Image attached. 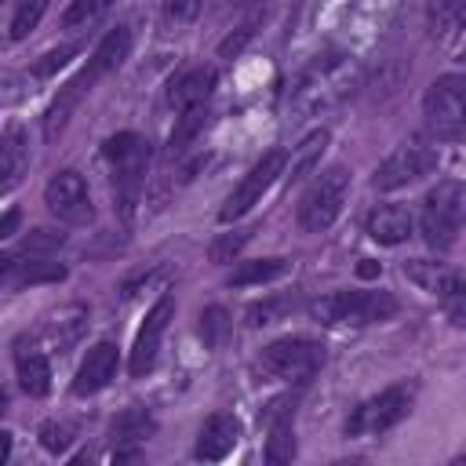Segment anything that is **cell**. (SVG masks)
Returning a JSON list of instances; mask_svg holds the SVG:
<instances>
[{"label":"cell","instance_id":"cell-1","mask_svg":"<svg viewBox=\"0 0 466 466\" xmlns=\"http://www.w3.org/2000/svg\"><path fill=\"white\" fill-rule=\"evenodd\" d=\"M106 167H109V189H113V204L120 211L124 222H131L135 204L142 200L146 189V171H149V142L135 131H120L109 135L102 146Z\"/></svg>","mask_w":466,"mask_h":466},{"label":"cell","instance_id":"cell-2","mask_svg":"<svg viewBox=\"0 0 466 466\" xmlns=\"http://www.w3.org/2000/svg\"><path fill=\"white\" fill-rule=\"evenodd\" d=\"M360 80V69L350 55H324L317 58L295 84L291 91V106L299 113H317L339 98H346Z\"/></svg>","mask_w":466,"mask_h":466},{"label":"cell","instance_id":"cell-3","mask_svg":"<svg viewBox=\"0 0 466 466\" xmlns=\"http://www.w3.org/2000/svg\"><path fill=\"white\" fill-rule=\"evenodd\" d=\"M397 313V299L390 291H328L320 299L309 302V317L317 324H353V328H364V324H382Z\"/></svg>","mask_w":466,"mask_h":466},{"label":"cell","instance_id":"cell-4","mask_svg":"<svg viewBox=\"0 0 466 466\" xmlns=\"http://www.w3.org/2000/svg\"><path fill=\"white\" fill-rule=\"evenodd\" d=\"M462 211H466V189L455 178L437 182L419 211V233L433 251H448L459 240L462 229Z\"/></svg>","mask_w":466,"mask_h":466},{"label":"cell","instance_id":"cell-5","mask_svg":"<svg viewBox=\"0 0 466 466\" xmlns=\"http://www.w3.org/2000/svg\"><path fill=\"white\" fill-rule=\"evenodd\" d=\"M324 364V346L317 339H306V335H288V339H277L262 350L258 357V368L262 375L277 379V382H309Z\"/></svg>","mask_w":466,"mask_h":466},{"label":"cell","instance_id":"cell-6","mask_svg":"<svg viewBox=\"0 0 466 466\" xmlns=\"http://www.w3.org/2000/svg\"><path fill=\"white\" fill-rule=\"evenodd\" d=\"M346 189H350V171L342 164L317 171V178L299 197V226L306 233H324L339 218V211L346 204Z\"/></svg>","mask_w":466,"mask_h":466},{"label":"cell","instance_id":"cell-7","mask_svg":"<svg viewBox=\"0 0 466 466\" xmlns=\"http://www.w3.org/2000/svg\"><path fill=\"white\" fill-rule=\"evenodd\" d=\"M422 116H426V127L433 138L455 142L466 124V80L459 73L437 76L422 98Z\"/></svg>","mask_w":466,"mask_h":466},{"label":"cell","instance_id":"cell-8","mask_svg":"<svg viewBox=\"0 0 466 466\" xmlns=\"http://www.w3.org/2000/svg\"><path fill=\"white\" fill-rule=\"evenodd\" d=\"M411 400H415V386H408V382L386 386L382 393L360 400V404L350 411V419H346V437H375V433L393 430L400 419H408Z\"/></svg>","mask_w":466,"mask_h":466},{"label":"cell","instance_id":"cell-9","mask_svg":"<svg viewBox=\"0 0 466 466\" xmlns=\"http://www.w3.org/2000/svg\"><path fill=\"white\" fill-rule=\"evenodd\" d=\"M284 160H288L284 149H269L266 157H258V160L251 164V171L237 182V189L226 197V204L218 208V222H237L240 215H248V211L266 197V189L284 175Z\"/></svg>","mask_w":466,"mask_h":466},{"label":"cell","instance_id":"cell-10","mask_svg":"<svg viewBox=\"0 0 466 466\" xmlns=\"http://www.w3.org/2000/svg\"><path fill=\"white\" fill-rule=\"evenodd\" d=\"M437 167V149L433 146H422V142H404L400 149H393L371 175V186L390 193V189H400L408 182H419L422 175H430Z\"/></svg>","mask_w":466,"mask_h":466},{"label":"cell","instance_id":"cell-11","mask_svg":"<svg viewBox=\"0 0 466 466\" xmlns=\"http://www.w3.org/2000/svg\"><path fill=\"white\" fill-rule=\"evenodd\" d=\"M171 317H175V299H171V295H160V299L153 302V309L146 313V320H142V328H138L135 342H131L127 371H131L135 379H142V375H149V371H153V364H157V357H160V342H164V331H167V320H171Z\"/></svg>","mask_w":466,"mask_h":466},{"label":"cell","instance_id":"cell-12","mask_svg":"<svg viewBox=\"0 0 466 466\" xmlns=\"http://www.w3.org/2000/svg\"><path fill=\"white\" fill-rule=\"evenodd\" d=\"M44 204H47V211L55 215V218H62V222H91V197H87V186H84V175L80 171H73V167H66V171H58V175H51L47 178V186H44Z\"/></svg>","mask_w":466,"mask_h":466},{"label":"cell","instance_id":"cell-13","mask_svg":"<svg viewBox=\"0 0 466 466\" xmlns=\"http://www.w3.org/2000/svg\"><path fill=\"white\" fill-rule=\"evenodd\" d=\"M62 277H66V266L51 262L47 255H33L25 248H15V251L0 255V288H7V291L29 288V284H51V280H62Z\"/></svg>","mask_w":466,"mask_h":466},{"label":"cell","instance_id":"cell-14","mask_svg":"<svg viewBox=\"0 0 466 466\" xmlns=\"http://www.w3.org/2000/svg\"><path fill=\"white\" fill-rule=\"evenodd\" d=\"M262 426H266V462L280 466L295 459V393L277 397L262 408Z\"/></svg>","mask_w":466,"mask_h":466},{"label":"cell","instance_id":"cell-15","mask_svg":"<svg viewBox=\"0 0 466 466\" xmlns=\"http://www.w3.org/2000/svg\"><path fill=\"white\" fill-rule=\"evenodd\" d=\"M113 375H116V346H113V342H95V346L84 353L80 368H76L73 393H76V397H91V393L106 390V386L113 382Z\"/></svg>","mask_w":466,"mask_h":466},{"label":"cell","instance_id":"cell-16","mask_svg":"<svg viewBox=\"0 0 466 466\" xmlns=\"http://www.w3.org/2000/svg\"><path fill=\"white\" fill-rule=\"evenodd\" d=\"M237 441H240V422H237V415L215 411V415L200 426L193 455L204 459V462H218V459H226V455L237 448Z\"/></svg>","mask_w":466,"mask_h":466},{"label":"cell","instance_id":"cell-17","mask_svg":"<svg viewBox=\"0 0 466 466\" xmlns=\"http://www.w3.org/2000/svg\"><path fill=\"white\" fill-rule=\"evenodd\" d=\"M131 44H135L131 25H116V29H109V33L95 44V51H91V58H87V66H84L87 80H91V84H98L102 76H109L113 69H120V66H124V58L131 55Z\"/></svg>","mask_w":466,"mask_h":466},{"label":"cell","instance_id":"cell-18","mask_svg":"<svg viewBox=\"0 0 466 466\" xmlns=\"http://www.w3.org/2000/svg\"><path fill=\"white\" fill-rule=\"evenodd\" d=\"M29 171V135L22 124H7L0 135V193H11Z\"/></svg>","mask_w":466,"mask_h":466},{"label":"cell","instance_id":"cell-19","mask_svg":"<svg viewBox=\"0 0 466 466\" xmlns=\"http://www.w3.org/2000/svg\"><path fill=\"white\" fill-rule=\"evenodd\" d=\"M404 277H408L411 284H419L422 291L437 295V299H451V295L466 291V288H462V273H459V269H451L448 262L411 258V262H404Z\"/></svg>","mask_w":466,"mask_h":466},{"label":"cell","instance_id":"cell-20","mask_svg":"<svg viewBox=\"0 0 466 466\" xmlns=\"http://www.w3.org/2000/svg\"><path fill=\"white\" fill-rule=\"evenodd\" d=\"M364 229H368V237H371L375 244L397 248V244H404V240L411 237L415 222H411V211H408V208H400V204H379V208H371Z\"/></svg>","mask_w":466,"mask_h":466},{"label":"cell","instance_id":"cell-21","mask_svg":"<svg viewBox=\"0 0 466 466\" xmlns=\"http://www.w3.org/2000/svg\"><path fill=\"white\" fill-rule=\"evenodd\" d=\"M95 84L87 80V73L80 69L66 87H58V98L47 106V113H44V138H58L62 131H66V124H69V116H73V109L80 106V98L91 91Z\"/></svg>","mask_w":466,"mask_h":466},{"label":"cell","instance_id":"cell-22","mask_svg":"<svg viewBox=\"0 0 466 466\" xmlns=\"http://www.w3.org/2000/svg\"><path fill=\"white\" fill-rule=\"evenodd\" d=\"M215 87V69L211 66H193L186 73H178L171 84H167V102L175 109H189V106H204L208 95Z\"/></svg>","mask_w":466,"mask_h":466},{"label":"cell","instance_id":"cell-23","mask_svg":"<svg viewBox=\"0 0 466 466\" xmlns=\"http://www.w3.org/2000/svg\"><path fill=\"white\" fill-rule=\"evenodd\" d=\"M15 371H18V386L29 397H47V390H51V364H47V357L36 346H25V342L15 346Z\"/></svg>","mask_w":466,"mask_h":466},{"label":"cell","instance_id":"cell-24","mask_svg":"<svg viewBox=\"0 0 466 466\" xmlns=\"http://www.w3.org/2000/svg\"><path fill=\"white\" fill-rule=\"evenodd\" d=\"M208 102L204 106H189V109H178V120H175V131L167 138V157H182L197 138L200 131L208 127Z\"/></svg>","mask_w":466,"mask_h":466},{"label":"cell","instance_id":"cell-25","mask_svg":"<svg viewBox=\"0 0 466 466\" xmlns=\"http://www.w3.org/2000/svg\"><path fill=\"white\" fill-rule=\"evenodd\" d=\"M288 273V262L284 258H255V262H240L233 273H229V284L233 288H248V284H266V280H277Z\"/></svg>","mask_w":466,"mask_h":466},{"label":"cell","instance_id":"cell-26","mask_svg":"<svg viewBox=\"0 0 466 466\" xmlns=\"http://www.w3.org/2000/svg\"><path fill=\"white\" fill-rule=\"evenodd\" d=\"M426 15H430V25H433L437 40H451L462 29V0H430Z\"/></svg>","mask_w":466,"mask_h":466},{"label":"cell","instance_id":"cell-27","mask_svg":"<svg viewBox=\"0 0 466 466\" xmlns=\"http://www.w3.org/2000/svg\"><path fill=\"white\" fill-rule=\"evenodd\" d=\"M157 430V422H153V415L146 411V408H124L116 419H113V437L116 441H146L149 433Z\"/></svg>","mask_w":466,"mask_h":466},{"label":"cell","instance_id":"cell-28","mask_svg":"<svg viewBox=\"0 0 466 466\" xmlns=\"http://www.w3.org/2000/svg\"><path fill=\"white\" fill-rule=\"evenodd\" d=\"M109 7H113V0H69V7H66V15H62V29H66V33L91 29Z\"/></svg>","mask_w":466,"mask_h":466},{"label":"cell","instance_id":"cell-29","mask_svg":"<svg viewBox=\"0 0 466 466\" xmlns=\"http://www.w3.org/2000/svg\"><path fill=\"white\" fill-rule=\"evenodd\" d=\"M324 146H328V131L324 127H317V131H309L299 146H295V157H291V178H302V175H309L317 164H320V153H324Z\"/></svg>","mask_w":466,"mask_h":466},{"label":"cell","instance_id":"cell-30","mask_svg":"<svg viewBox=\"0 0 466 466\" xmlns=\"http://www.w3.org/2000/svg\"><path fill=\"white\" fill-rule=\"evenodd\" d=\"M229 331H233V320H229V313L222 306H208L200 313V339H204V346L218 350L229 339Z\"/></svg>","mask_w":466,"mask_h":466},{"label":"cell","instance_id":"cell-31","mask_svg":"<svg viewBox=\"0 0 466 466\" xmlns=\"http://www.w3.org/2000/svg\"><path fill=\"white\" fill-rule=\"evenodd\" d=\"M44 11H47V0H22V4L15 7V15H11L7 36H11V40H25V36H29V33L40 25Z\"/></svg>","mask_w":466,"mask_h":466},{"label":"cell","instance_id":"cell-32","mask_svg":"<svg viewBox=\"0 0 466 466\" xmlns=\"http://www.w3.org/2000/svg\"><path fill=\"white\" fill-rule=\"evenodd\" d=\"M288 309H295V299H291V295H273V299L251 302L244 317H248V324H251V328H262V324H273V320H280Z\"/></svg>","mask_w":466,"mask_h":466},{"label":"cell","instance_id":"cell-33","mask_svg":"<svg viewBox=\"0 0 466 466\" xmlns=\"http://www.w3.org/2000/svg\"><path fill=\"white\" fill-rule=\"evenodd\" d=\"M73 437H76V426L66 422V419H47V422L40 426V444H44L51 455H62V451L73 444Z\"/></svg>","mask_w":466,"mask_h":466},{"label":"cell","instance_id":"cell-34","mask_svg":"<svg viewBox=\"0 0 466 466\" xmlns=\"http://www.w3.org/2000/svg\"><path fill=\"white\" fill-rule=\"evenodd\" d=\"M248 244V229H233V233H218L215 240H211V248H208V255H211V262L215 266H226V262H233L237 255H240V248Z\"/></svg>","mask_w":466,"mask_h":466},{"label":"cell","instance_id":"cell-35","mask_svg":"<svg viewBox=\"0 0 466 466\" xmlns=\"http://www.w3.org/2000/svg\"><path fill=\"white\" fill-rule=\"evenodd\" d=\"M200 7H204V0H167L164 18L175 22V25H186V22H193L200 15Z\"/></svg>","mask_w":466,"mask_h":466},{"label":"cell","instance_id":"cell-36","mask_svg":"<svg viewBox=\"0 0 466 466\" xmlns=\"http://www.w3.org/2000/svg\"><path fill=\"white\" fill-rule=\"evenodd\" d=\"M76 51H80L76 44H66V47H58V51H51V55H44V58L33 66V73H36V76H51V73H55V69H62Z\"/></svg>","mask_w":466,"mask_h":466},{"label":"cell","instance_id":"cell-37","mask_svg":"<svg viewBox=\"0 0 466 466\" xmlns=\"http://www.w3.org/2000/svg\"><path fill=\"white\" fill-rule=\"evenodd\" d=\"M18 226H22V211L18 208H7L0 215V240H7L11 233H18Z\"/></svg>","mask_w":466,"mask_h":466},{"label":"cell","instance_id":"cell-38","mask_svg":"<svg viewBox=\"0 0 466 466\" xmlns=\"http://www.w3.org/2000/svg\"><path fill=\"white\" fill-rule=\"evenodd\" d=\"M357 273H360V277H375V273H379V262H371V258H360Z\"/></svg>","mask_w":466,"mask_h":466},{"label":"cell","instance_id":"cell-39","mask_svg":"<svg viewBox=\"0 0 466 466\" xmlns=\"http://www.w3.org/2000/svg\"><path fill=\"white\" fill-rule=\"evenodd\" d=\"M11 455V433H0V462Z\"/></svg>","mask_w":466,"mask_h":466},{"label":"cell","instance_id":"cell-40","mask_svg":"<svg viewBox=\"0 0 466 466\" xmlns=\"http://www.w3.org/2000/svg\"><path fill=\"white\" fill-rule=\"evenodd\" d=\"M4 408H7V397H4V393H0V415H4Z\"/></svg>","mask_w":466,"mask_h":466},{"label":"cell","instance_id":"cell-41","mask_svg":"<svg viewBox=\"0 0 466 466\" xmlns=\"http://www.w3.org/2000/svg\"><path fill=\"white\" fill-rule=\"evenodd\" d=\"M237 4H248V0H237Z\"/></svg>","mask_w":466,"mask_h":466},{"label":"cell","instance_id":"cell-42","mask_svg":"<svg viewBox=\"0 0 466 466\" xmlns=\"http://www.w3.org/2000/svg\"><path fill=\"white\" fill-rule=\"evenodd\" d=\"M0 4H4V0H0Z\"/></svg>","mask_w":466,"mask_h":466}]
</instances>
